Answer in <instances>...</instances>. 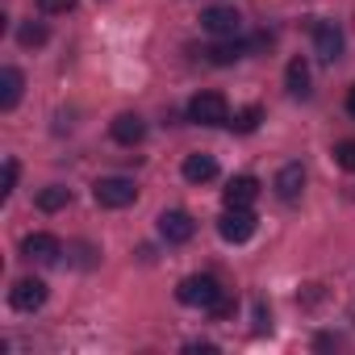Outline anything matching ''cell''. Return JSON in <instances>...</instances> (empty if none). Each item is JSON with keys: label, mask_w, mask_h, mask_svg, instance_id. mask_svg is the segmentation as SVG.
<instances>
[{"label": "cell", "mask_w": 355, "mask_h": 355, "mask_svg": "<svg viewBox=\"0 0 355 355\" xmlns=\"http://www.w3.org/2000/svg\"><path fill=\"white\" fill-rule=\"evenodd\" d=\"M92 201L101 209H125L138 201V184L125 180V175H101V180L92 184Z\"/></svg>", "instance_id": "1"}, {"label": "cell", "mask_w": 355, "mask_h": 355, "mask_svg": "<svg viewBox=\"0 0 355 355\" xmlns=\"http://www.w3.org/2000/svg\"><path fill=\"white\" fill-rule=\"evenodd\" d=\"M222 284L214 276H184L180 288H175V297H180V305H193V309H214L222 301Z\"/></svg>", "instance_id": "2"}, {"label": "cell", "mask_w": 355, "mask_h": 355, "mask_svg": "<svg viewBox=\"0 0 355 355\" xmlns=\"http://www.w3.org/2000/svg\"><path fill=\"white\" fill-rule=\"evenodd\" d=\"M189 117H193L197 125H226V121H230V105H226L222 92H197V96L189 101Z\"/></svg>", "instance_id": "3"}, {"label": "cell", "mask_w": 355, "mask_h": 355, "mask_svg": "<svg viewBox=\"0 0 355 355\" xmlns=\"http://www.w3.org/2000/svg\"><path fill=\"white\" fill-rule=\"evenodd\" d=\"M255 214H251V205H226V214H222V222H218V234L226 239V243H247L251 234H255Z\"/></svg>", "instance_id": "4"}, {"label": "cell", "mask_w": 355, "mask_h": 355, "mask_svg": "<svg viewBox=\"0 0 355 355\" xmlns=\"http://www.w3.org/2000/svg\"><path fill=\"white\" fill-rule=\"evenodd\" d=\"M9 305H13V309H21V313L42 309V305H46V284H42V280H34V276L17 280V284L9 288Z\"/></svg>", "instance_id": "5"}, {"label": "cell", "mask_w": 355, "mask_h": 355, "mask_svg": "<svg viewBox=\"0 0 355 355\" xmlns=\"http://www.w3.org/2000/svg\"><path fill=\"white\" fill-rule=\"evenodd\" d=\"M21 255H26L30 263H59L63 243H59L55 234H26V239H21Z\"/></svg>", "instance_id": "6"}, {"label": "cell", "mask_w": 355, "mask_h": 355, "mask_svg": "<svg viewBox=\"0 0 355 355\" xmlns=\"http://www.w3.org/2000/svg\"><path fill=\"white\" fill-rule=\"evenodd\" d=\"M159 234H163L167 243H189V239L197 234V222H193L184 209H163V214H159Z\"/></svg>", "instance_id": "7"}, {"label": "cell", "mask_w": 355, "mask_h": 355, "mask_svg": "<svg viewBox=\"0 0 355 355\" xmlns=\"http://www.w3.org/2000/svg\"><path fill=\"white\" fill-rule=\"evenodd\" d=\"M313 55H318L322 63H334V59L343 55V30H338L334 21H318V26H313Z\"/></svg>", "instance_id": "8"}, {"label": "cell", "mask_w": 355, "mask_h": 355, "mask_svg": "<svg viewBox=\"0 0 355 355\" xmlns=\"http://www.w3.org/2000/svg\"><path fill=\"white\" fill-rule=\"evenodd\" d=\"M201 30H209L214 38H239L243 17H239L234 9H205V13H201Z\"/></svg>", "instance_id": "9"}, {"label": "cell", "mask_w": 355, "mask_h": 355, "mask_svg": "<svg viewBox=\"0 0 355 355\" xmlns=\"http://www.w3.org/2000/svg\"><path fill=\"white\" fill-rule=\"evenodd\" d=\"M301 189H305V167H301V163H284V167L276 171V197H280V201H297Z\"/></svg>", "instance_id": "10"}, {"label": "cell", "mask_w": 355, "mask_h": 355, "mask_svg": "<svg viewBox=\"0 0 355 355\" xmlns=\"http://www.w3.org/2000/svg\"><path fill=\"white\" fill-rule=\"evenodd\" d=\"M142 138H146V121H142L138 113H117V117H113V142L138 146Z\"/></svg>", "instance_id": "11"}, {"label": "cell", "mask_w": 355, "mask_h": 355, "mask_svg": "<svg viewBox=\"0 0 355 355\" xmlns=\"http://www.w3.org/2000/svg\"><path fill=\"white\" fill-rule=\"evenodd\" d=\"M180 171H184L189 184H209L214 175H218V159H214V155H189Z\"/></svg>", "instance_id": "12"}, {"label": "cell", "mask_w": 355, "mask_h": 355, "mask_svg": "<svg viewBox=\"0 0 355 355\" xmlns=\"http://www.w3.org/2000/svg\"><path fill=\"white\" fill-rule=\"evenodd\" d=\"M255 197H259V180H255V175H234V180L226 184V193H222L226 205H251Z\"/></svg>", "instance_id": "13"}, {"label": "cell", "mask_w": 355, "mask_h": 355, "mask_svg": "<svg viewBox=\"0 0 355 355\" xmlns=\"http://www.w3.org/2000/svg\"><path fill=\"white\" fill-rule=\"evenodd\" d=\"M21 88H26V76L17 71V67H5L0 71V109H17V101H21Z\"/></svg>", "instance_id": "14"}, {"label": "cell", "mask_w": 355, "mask_h": 355, "mask_svg": "<svg viewBox=\"0 0 355 355\" xmlns=\"http://www.w3.org/2000/svg\"><path fill=\"white\" fill-rule=\"evenodd\" d=\"M247 51H251L247 42H239V38H222V42H218V46H209L205 55H209V63H218V67H230V63H239Z\"/></svg>", "instance_id": "15"}, {"label": "cell", "mask_w": 355, "mask_h": 355, "mask_svg": "<svg viewBox=\"0 0 355 355\" xmlns=\"http://www.w3.org/2000/svg\"><path fill=\"white\" fill-rule=\"evenodd\" d=\"M284 80H288V92L293 96H309V63H305V55H297V59H288V67H284Z\"/></svg>", "instance_id": "16"}, {"label": "cell", "mask_w": 355, "mask_h": 355, "mask_svg": "<svg viewBox=\"0 0 355 355\" xmlns=\"http://www.w3.org/2000/svg\"><path fill=\"white\" fill-rule=\"evenodd\" d=\"M67 201H71V189H63V184H46L38 193V209L42 214H59V209H67Z\"/></svg>", "instance_id": "17"}, {"label": "cell", "mask_w": 355, "mask_h": 355, "mask_svg": "<svg viewBox=\"0 0 355 355\" xmlns=\"http://www.w3.org/2000/svg\"><path fill=\"white\" fill-rule=\"evenodd\" d=\"M259 121H263V109H259V105H247V109H239L234 121H226V125H230L234 134H255Z\"/></svg>", "instance_id": "18"}, {"label": "cell", "mask_w": 355, "mask_h": 355, "mask_svg": "<svg viewBox=\"0 0 355 355\" xmlns=\"http://www.w3.org/2000/svg\"><path fill=\"white\" fill-rule=\"evenodd\" d=\"M17 38H21V46H30V51H34V46H46V38H51V30H46L42 21H26Z\"/></svg>", "instance_id": "19"}, {"label": "cell", "mask_w": 355, "mask_h": 355, "mask_svg": "<svg viewBox=\"0 0 355 355\" xmlns=\"http://www.w3.org/2000/svg\"><path fill=\"white\" fill-rule=\"evenodd\" d=\"M334 163H338L343 171H355V138H347V142L334 146Z\"/></svg>", "instance_id": "20"}, {"label": "cell", "mask_w": 355, "mask_h": 355, "mask_svg": "<svg viewBox=\"0 0 355 355\" xmlns=\"http://www.w3.org/2000/svg\"><path fill=\"white\" fill-rule=\"evenodd\" d=\"M38 9H42L46 17H55V13H71L76 0H38Z\"/></svg>", "instance_id": "21"}, {"label": "cell", "mask_w": 355, "mask_h": 355, "mask_svg": "<svg viewBox=\"0 0 355 355\" xmlns=\"http://www.w3.org/2000/svg\"><path fill=\"white\" fill-rule=\"evenodd\" d=\"M17 171H21L17 159H5V189H0V197H9V193L17 189Z\"/></svg>", "instance_id": "22"}, {"label": "cell", "mask_w": 355, "mask_h": 355, "mask_svg": "<svg viewBox=\"0 0 355 355\" xmlns=\"http://www.w3.org/2000/svg\"><path fill=\"white\" fill-rule=\"evenodd\" d=\"M209 313H214V318H230V313H234V301H230V297L222 293V301H218V305H214Z\"/></svg>", "instance_id": "23"}, {"label": "cell", "mask_w": 355, "mask_h": 355, "mask_svg": "<svg viewBox=\"0 0 355 355\" xmlns=\"http://www.w3.org/2000/svg\"><path fill=\"white\" fill-rule=\"evenodd\" d=\"M347 113H351V117H355V84H351V88H347Z\"/></svg>", "instance_id": "24"}]
</instances>
